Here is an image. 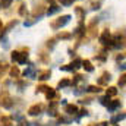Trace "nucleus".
<instances>
[{
  "label": "nucleus",
  "mask_w": 126,
  "mask_h": 126,
  "mask_svg": "<svg viewBox=\"0 0 126 126\" xmlns=\"http://www.w3.org/2000/svg\"><path fill=\"white\" fill-rule=\"evenodd\" d=\"M18 56H19V51H12V56H10V57H12L13 62H16V60H18Z\"/></svg>",
  "instance_id": "nucleus-25"
},
{
  "label": "nucleus",
  "mask_w": 126,
  "mask_h": 126,
  "mask_svg": "<svg viewBox=\"0 0 126 126\" xmlns=\"http://www.w3.org/2000/svg\"><path fill=\"white\" fill-rule=\"evenodd\" d=\"M0 106H3L4 109H10L13 106V101L9 97L7 91H0Z\"/></svg>",
  "instance_id": "nucleus-1"
},
{
  "label": "nucleus",
  "mask_w": 126,
  "mask_h": 126,
  "mask_svg": "<svg viewBox=\"0 0 126 126\" xmlns=\"http://www.w3.org/2000/svg\"><path fill=\"white\" fill-rule=\"evenodd\" d=\"M19 13H21V15H24V13H25V4H22V6H21V9H19Z\"/></svg>",
  "instance_id": "nucleus-33"
},
{
  "label": "nucleus",
  "mask_w": 126,
  "mask_h": 126,
  "mask_svg": "<svg viewBox=\"0 0 126 126\" xmlns=\"http://www.w3.org/2000/svg\"><path fill=\"white\" fill-rule=\"evenodd\" d=\"M100 43H103L104 46H110V47L113 46L111 44L113 41L110 40V32H109V30H104V32L100 35Z\"/></svg>",
  "instance_id": "nucleus-4"
},
{
  "label": "nucleus",
  "mask_w": 126,
  "mask_h": 126,
  "mask_svg": "<svg viewBox=\"0 0 126 126\" xmlns=\"http://www.w3.org/2000/svg\"><path fill=\"white\" fill-rule=\"evenodd\" d=\"M69 37H70L69 34H60V35H59V38H63V40H67Z\"/></svg>",
  "instance_id": "nucleus-32"
},
{
  "label": "nucleus",
  "mask_w": 126,
  "mask_h": 126,
  "mask_svg": "<svg viewBox=\"0 0 126 126\" xmlns=\"http://www.w3.org/2000/svg\"><path fill=\"white\" fill-rule=\"evenodd\" d=\"M67 85H70V81H69V79H62V81H59V84H57L59 88H64V87H67Z\"/></svg>",
  "instance_id": "nucleus-16"
},
{
  "label": "nucleus",
  "mask_w": 126,
  "mask_h": 126,
  "mask_svg": "<svg viewBox=\"0 0 126 126\" xmlns=\"http://www.w3.org/2000/svg\"><path fill=\"white\" fill-rule=\"evenodd\" d=\"M7 70V63H4V62H0V76L4 73Z\"/></svg>",
  "instance_id": "nucleus-19"
},
{
  "label": "nucleus",
  "mask_w": 126,
  "mask_h": 126,
  "mask_svg": "<svg viewBox=\"0 0 126 126\" xmlns=\"http://www.w3.org/2000/svg\"><path fill=\"white\" fill-rule=\"evenodd\" d=\"M85 78L82 76V75H75V79H73V85H76L78 82H81V81H84Z\"/></svg>",
  "instance_id": "nucleus-23"
},
{
  "label": "nucleus",
  "mask_w": 126,
  "mask_h": 126,
  "mask_svg": "<svg viewBox=\"0 0 126 126\" xmlns=\"http://www.w3.org/2000/svg\"><path fill=\"white\" fill-rule=\"evenodd\" d=\"M57 10H59V6H56V4H51V6L48 7L47 13H48V15H53V13H56Z\"/></svg>",
  "instance_id": "nucleus-17"
},
{
  "label": "nucleus",
  "mask_w": 126,
  "mask_h": 126,
  "mask_svg": "<svg viewBox=\"0 0 126 126\" xmlns=\"http://www.w3.org/2000/svg\"><path fill=\"white\" fill-rule=\"evenodd\" d=\"M43 110H44V106L43 104H34V106H31L28 109V114L30 116H40L43 113Z\"/></svg>",
  "instance_id": "nucleus-2"
},
{
  "label": "nucleus",
  "mask_w": 126,
  "mask_h": 126,
  "mask_svg": "<svg viewBox=\"0 0 126 126\" xmlns=\"http://www.w3.org/2000/svg\"><path fill=\"white\" fill-rule=\"evenodd\" d=\"M60 1H62V4H64V6H69V4L73 3V0H60Z\"/></svg>",
  "instance_id": "nucleus-29"
},
{
  "label": "nucleus",
  "mask_w": 126,
  "mask_h": 126,
  "mask_svg": "<svg viewBox=\"0 0 126 126\" xmlns=\"http://www.w3.org/2000/svg\"><path fill=\"white\" fill-rule=\"evenodd\" d=\"M64 113H67V114H76L78 113V107L75 104H66L64 106Z\"/></svg>",
  "instance_id": "nucleus-7"
},
{
  "label": "nucleus",
  "mask_w": 126,
  "mask_h": 126,
  "mask_svg": "<svg viewBox=\"0 0 126 126\" xmlns=\"http://www.w3.org/2000/svg\"><path fill=\"white\" fill-rule=\"evenodd\" d=\"M119 106H120V101H119V100H113V101H110V103H109V106H107V107H109V110H110V111H113V110H116Z\"/></svg>",
  "instance_id": "nucleus-12"
},
{
  "label": "nucleus",
  "mask_w": 126,
  "mask_h": 126,
  "mask_svg": "<svg viewBox=\"0 0 126 126\" xmlns=\"http://www.w3.org/2000/svg\"><path fill=\"white\" fill-rule=\"evenodd\" d=\"M4 126H13V125L12 123H7V125H4Z\"/></svg>",
  "instance_id": "nucleus-35"
},
{
  "label": "nucleus",
  "mask_w": 126,
  "mask_h": 126,
  "mask_svg": "<svg viewBox=\"0 0 126 126\" xmlns=\"http://www.w3.org/2000/svg\"><path fill=\"white\" fill-rule=\"evenodd\" d=\"M88 126H95V125H88Z\"/></svg>",
  "instance_id": "nucleus-37"
},
{
  "label": "nucleus",
  "mask_w": 126,
  "mask_h": 126,
  "mask_svg": "<svg viewBox=\"0 0 126 126\" xmlns=\"http://www.w3.org/2000/svg\"><path fill=\"white\" fill-rule=\"evenodd\" d=\"M50 75H51V72H50V70H43V72H40V73H38V79H40V81H46V79H48V78H50Z\"/></svg>",
  "instance_id": "nucleus-10"
},
{
  "label": "nucleus",
  "mask_w": 126,
  "mask_h": 126,
  "mask_svg": "<svg viewBox=\"0 0 126 126\" xmlns=\"http://www.w3.org/2000/svg\"><path fill=\"white\" fill-rule=\"evenodd\" d=\"M122 119H125V114H123V113L119 114V116H116V117L113 119V123H116V122H119V120H122Z\"/></svg>",
  "instance_id": "nucleus-27"
},
{
  "label": "nucleus",
  "mask_w": 126,
  "mask_h": 126,
  "mask_svg": "<svg viewBox=\"0 0 126 126\" xmlns=\"http://www.w3.org/2000/svg\"><path fill=\"white\" fill-rule=\"evenodd\" d=\"M1 27H3V25H1V21H0V28H1Z\"/></svg>",
  "instance_id": "nucleus-36"
},
{
  "label": "nucleus",
  "mask_w": 126,
  "mask_h": 126,
  "mask_svg": "<svg viewBox=\"0 0 126 126\" xmlns=\"http://www.w3.org/2000/svg\"><path fill=\"white\" fill-rule=\"evenodd\" d=\"M75 12H76V15L79 16V19H84V16H85V12H84L81 7H76V9H75Z\"/></svg>",
  "instance_id": "nucleus-21"
},
{
  "label": "nucleus",
  "mask_w": 126,
  "mask_h": 126,
  "mask_svg": "<svg viewBox=\"0 0 126 126\" xmlns=\"http://www.w3.org/2000/svg\"><path fill=\"white\" fill-rule=\"evenodd\" d=\"M81 64H82V67H84L87 72H93V70H94V66H93V63L90 62V60H84Z\"/></svg>",
  "instance_id": "nucleus-11"
},
{
  "label": "nucleus",
  "mask_w": 126,
  "mask_h": 126,
  "mask_svg": "<svg viewBox=\"0 0 126 126\" xmlns=\"http://www.w3.org/2000/svg\"><path fill=\"white\" fill-rule=\"evenodd\" d=\"M34 73H35V69H34V67H30L28 70L24 72V75H25V76H30V78H34Z\"/></svg>",
  "instance_id": "nucleus-18"
},
{
  "label": "nucleus",
  "mask_w": 126,
  "mask_h": 126,
  "mask_svg": "<svg viewBox=\"0 0 126 126\" xmlns=\"http://www.w3.org/2000/svg\"><path fill=\"white\" fill-rule=\"evenodd\" d=\"M44 93H46V97H47V100H50V101H51L53 98H56V97H57L56 91H54L53 88H47V90H46Z\"/></svg>",
  "instance_id": "nucleus-9"
},
{
  "label": "nucleus",
  "mask_w": 126,
  "mask_h": 126,
  "mask_svg": "<svg viewBox=\"0 0 126 126\" xmlns=\"http://www.w3.org/2000/svg\"><path fill=\"white\" fill-rule=\"evenodd\" d=\"M100 101H101V104H103V106H109V103H110V97H109V95H106V97L100 98Z\"/></svg>",
  "instance_id": "nucleus-22"
},
{
  "label": "nucleus",
  "mask_w": 126,
  "mask_h": 126,
  "mask_svg": "<svg viewBox=\"0 0 126 126\" xmlns=\"http://www.w3.org/2000/svg\"><path fill=\"white\" fill-rule=\"evenodd\" d=\"M57 103L56 101H53V103H50V107H48V114L50 116H57Z\"/></svg>",
  "instance_id": "nucleus-8"
},
{
  "label": "nucleus",
  "mask_w": 126,
  "mask_h": 126,
  "mask_svg": "<svg viewBox=\"0 0 126 126\" xmlns=\"http://www.w3.org/2000/svg\"><path fill=\"white\" fill-rule=\"evenodd\" d=\"M81 63H82V60L76 59L75 62H72L70 64H66V66H60V69H62V70H75V69H78V67L81 66Z\"/></svg>",
  "instance_id": "nucleus-5"
},
{
  "label": "nucleus",
  "mask_w": 126,
  "mask_h": 126,
  "mask_svg": "<svg viewBox=\"0 0 126 126\" xmlns=\"http://www.w3.org/2000/svg\"><path fill=\"white\" fill-rule=\"evenodd\" d=\"M9 73H10V76H12V78H18V76H19V69H18L16 66H13V67H10Z\"/></svg>",
  "instance_id": "nucleus-14"
},
{
  "label": "nucleus",
  "mask_w": 126,
  "mask_h": 126,
  "mask_svg": "<svg viewBox=\"0 0 126 126\" xmlns=\"http://www.w3.org/2000/svg\"><path fill=\"white\" fill-rule=\"evenodd\" d=\"M12 1H13V0H0V6H3V7H9Z\"/></svg>",
  "instance_id": "nucleus-24"
},
{
  "label": "nucleus",
  "mask_w": 126,
  "mask_h": 126,
  "mask_svg": "<svg viewBox=\"0 0 126 126\" xmlns=\"http://www.w3.org/2000/svg\"><path fill=\"white\" fill-rule=\"evenodd\" d=\"M69 19H70V15H64V16H62V18H59L56 22H53L51 27H53L54 30H57V28H60V27H64V25L69 22Z\"/></svg>",
  "instance_id": "nucleus-3"
},
{
  "label": "nucleus",
  "mask_w": 126,
  "mask_h": 126,
  "mask_svg": "<svg viewBox=\"0 0 126 126\" xmlns=\"http://www.w3.org/2000/svg\"><path fill=\"white\" fill-rule=\"evenodd\" d=\"M54 41H56V40H54V38H51V40H50V41H48V44H47V46H48V47H51V48H53V47H54V44H56V43H54Z\"/></svg>",
  "instance_id": "nucleus-30"
},
{
  "label": "nucleus",
  "mask_w": 126,
  "mask_h": 126,
  "mask_svg": "<svg viewBox=\"0 0 126 126\" xmlns=\"http://www.w3.org/2000/svg\"><path fill=\"white\" fill-rule=\"evenodd\" d=\"M47 88L48 87H46V85H40V87H37V93H44Z\"/></svg>",
  "instance_id": "nucleus-26"
},
{
  "label": "nucleus",
  "mask_w": 126,
  "mask_h": 126,
  "mask_svg": "<svg viewBox=\"0 0 126 126\" xmlns=\"http://www.w3.org/2000/svg\"><path fill=\"white\" fill-rule=\"evenodd\" d=\"M79 116H88V110H85V109H82V110L79 111Z\"/></svg>",
  "instance_id": "nucleus-31"
},
{
  "label": "nucleus",
  "mask_w": 126,
  "mask_h": 126,
  "mask_svg": "<svg viewBox=\"0 0 126 126\" xmlns=\"http://www.w3.org/2000/svg\"><path fill=\"white\" fill-rule=\"evenodd\" d=\"M82 34H85V25H84V24H79V27H78V28H76V31H75V35L81 37Z\"/></svg>",
  "instance_id": "nucleus-13"
},
{
  "label": "nucleus",
  "mask_w": 126,
  "mask_h": 126,
  "mask_svg": "<svg viewBox=\"0 0 126 126\" xmlns=\"http://www.w3.org/2000/svg\"><path fill=\"white\" fill-rule=\"evenodd\" d=\"M110 79H111V75H110L109 72H104V73L101 75V78L98 79V85H106Z\"/></svg>",
  "instance_id": "nucleus-6"
},
{
  "label": "nucleus",
  "mask_w": 126,
  "mask_h": 126,
  "mask_svg": "<svg viewBox=\"0 0 126 126\" xmlns=\"http://www.w3.org/2000/svg\"><path fill=\"white\" fill-rule=\"evenodd\" d=\"M125 81H126V76L125 75H122L120 79H119V85H120V87H125Z\"/></svg>",
  "instance_id": "nucleus-28"
},
{
  "label": "nucleus",
  "mask_w": 126,
  "mask_h": 126,
  "mask_svg": "<svg viewBox=\"0 0 126 126\" xmlns=\"http://www.w3.org/2000/svg\"><path fill=\"white\" fill-rule=\"evenodd\" d=\"M87 91H90V93H100L101 88H100V87H95V85H90Z\"/></svg>",
  "instance_id": "nucleus-20"
},
{
  "label": "nucleus",
  "mask_w": 126,
  "mask_h": 126,
  "mask_svg": "<svg viewBox=\"0 0 126 126\" xmlns=\"http://www.w3.org/2000/svg\"><path fill=\"white\" fill-rule=\"evenodd\" d=\"M107 95H109V97L117 95V88H116V87H109V88H107Z\"/></svg>",
  "instance_id": "nucleus-15"
},
{
  "label": "nucleus",
  "mask_w": 126,
  "mask_h": 126,
  "mask_svg": "<svg viewBox=\"0 0 126 126\" xmlns=\"http://www.w3.org/2000/svg\"><path fill=\"white\" fill-rule=\"evenodd\" d=\"M19 126H30V123H28V122H25V120H22V122L19 123Z\"/></svg>",
  "instance_id": "nucleus-34"
}]
</instances>
